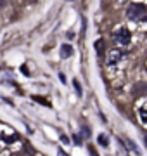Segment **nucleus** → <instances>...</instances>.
<instances>
[{
  "label": "nucleus",
  "instance_id": "13",
  "mask_svg": "<svg viewBox=\"0 0 147 156\" xmlns=\"http://www.w3.org/2000/svg\"><path fill=\"white\" fill-rule=\"evenodd\" d=\"M57 156H68V154H66L64 151H59V153H57Z\"/></svg>",
  "mask_w": 147,
  "mask_h": 156
},
{
  "label": "nucleus",
  "instance_id": "1",
  "mask_svg": "<svg viewBox=\"0 0 147 156\" xmlns=\"http://www.w3.org/2000/svg\"><path fill=\"white\" fill-rule=\"evenodd\" d=\"M126 16H128V19L133 21V23H144L145 17H147V11L142 4H132V5H128V9H126Z\"/></svg>",
  "mask_w": 147,
  "mask_h": 156
},
{
  "label": "nucleus",
  "instance_id": "4",
  "mask_svg": "<svg viewBox=\"0 0 147 156\" xmlns=\"http://www.w3.org/2000/svg\"><path fill=\"white\" fill-rule=\"evenodd\" d=\"M71 54H73V47H71V45H62L61 47V57L62 59L69 57Z\"/></svg>",
  "mask_w": 147,
  "mask_h": 156
},
{
  "label": "nucleus",
  "instance_id": "12",
  "mask_svg": "<svg viewBox=\"0 0 147 156\" xmlns=\"http://www.w3.org/2000/svg\"><path fill=\"white\" fill-rule=\"evenodd\" d=\"M88 153H90V156H99V154H97V151H95V149H92V147L88 149Z\"/></svg>",
  "mask_w": 147,
  "mask_h": 156
},
{
  "label": "nucleus",
  "instance_id": "5",
  "mask_svg": "<svg viewBox=\"0 0 147 156\" xmlns=\"http://www.w3.org/2000/svg\"><path fill=\"white\" fill-rule=\"evenodd\" d=\"M138 116H140V123L147 125V113H145V104H140L138 108Z\"/></svg>",
  "mask_w": 147,
  "mask_h": 156
},
{
  "label": "nucleus",
  "instance_id": "10",
  "mask_svg": "<svg viewBox=\"0 0 147 156\" xmlns=\"http://www.w3.org/2000/svg\"><path fill=\"white\" fill-rule=\"evenodd\" d=\"M73 85H74V89H76V92H78V95H81V85L78 83V80H74Z\"/></svg>",
  "mask_w": 147,
  "mask_h": 156
},
{
  "label": "nucleus",
  "instance_id": "6",
  "mask_svg": "<svg viewBox=\"0 0 147 156\" xmlns=\"http://www.w3.org/2000/svg\"><path fill=\"white\" fill-rule=\"evenodd\" d=\"M95 50L99 56H102L104 54V40H97L95 42Z\"/></svg>",
  "mask_w": 147,
  "mask_h": 156
},
{
  "label": "nucleus",
  "instance_id": "2",
  "mask_svg": "<svg viewBox=\"0 0 147 156\" xmlns=\"http://www.w3.org/2000/svg\"><path fill=\"white\" fill-rule=\"evenodd\" d=\"M114 44L119 45V47H126V45L132 42V33L126 28H119L114 31Z\"/></svg>",
  "mask_w": 147,
  "mask_h": 156
},
{
  "label": "nucleus",
  "instance_id": "8",
  "mask_svg": "<svg viewBox=\"0 0 147 156\" xmlns=\"http://www.w3.org/2000/svg\"><path fill=\"white\" fill-rule=\"evenodd\" d=\"M81 132H83V137H88V135H90V128L87 127V125H83V127H81Z\"/></svg>",
  "mask_w": 147,
  "mask_h": 156
},
{
  "label": "nucleus",
  "instance_id": "14",
  "mask_svg": "<svg viewBox=\"0 0 147 156\" xmlns=\"http://www.w3.org/2000/svg\"><path fill=\"white\" fill-rule=\"evenodd\" d=\"M5 5H7L5 2H0V9H2V7H5Z\"/></svg>",
  "mask_w": 147,
  "mask_h": 156
},
{
  "label": "nucleus",
  "instance_id": "9",
  "mask_svg": "<svg viewBox=\"0 0 147 156\" xmlns=\"http://www.w3.org/2000/svg\"><path fill=\"white\" fill-rule=\"evenodd\" d=\"M126 144L130 146V149H132V151H135L137 154H138V153H140V151L137 149V146H135V144H133V142H132V140H126Z\"/></svg>",
  "mask_w": 147,
  "mask_h": 156
},
{
  "label": "nucleus",
  "instance_id": "3",
  "mask_svg": "<svg viewBox=\"0 0 147 156\" xmlns=\"http://www.w3.org/2000/svg\"><path fill=\"white\" fill-rule=\"evenodd\" d=\"M121 59H123V50H118V49L109 50V54H108V66L109 68L118 66Z\"/></svg>",
  "mask_w": 147,
  "mask_h": 156
},
{
  "label": "nucleus",
  "instance_id": "11",
  "mask_svg": "<svg viewBox=\"0 0 147 156\" xmlns=\"http://www.w3.org/2000/svg\"><path fill=\"white\" fill-rule=\"evenodd\" d=\"M74 142H78V144H81V135H78V134H74Z\"/></svg>",
  "mask_w": 147,
  "mask_h": 156
},
{
  "label": "nucleus",
  "instance_id": "7",
  "mask_svg": "<svg viewBox=\"0 0 147 156\" xmlns=\"http://www.w3.org/2000/svg\"><path fill=\"white\" fill-rule=\"evenodd\" d=\"M97 140H99V144H101V146H104V147H106V146L109 144V137H108L106 134H101Z\"/></svg>",
  "mask_w": 147,
  "mask_h": 156
}]
</instances>
